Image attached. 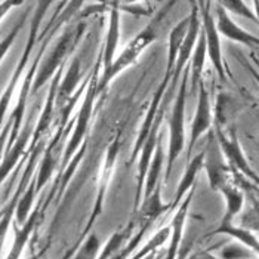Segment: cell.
<instances>
[{"label":"cell","instance_id":"obj_1","mask_svg":"<svg viewBox=\"0 0 259 259\" xmlns=\"http://www.w3.org/2000/svg\"><path fill=\"white\" fill-rule=\"evenodd\" d=\"M175 5V2H169L167 5H164L163 9H160L157 12V15L153 18V21L144 28L141 30L140 33L137 34V37L132 40L126 48L124 51L119 55V58L114 60V64L108 73V76L105 77H100V84H98V94L102 95L105 94V89L108 88V84L111 83V80L114 79L117 74H120L123 70H126L131 64H134L135 61L140 58V55L142 54V51L150 45L153 43L154 40L159 37L160 27H161V22L166 18V15L169 14L170 8Z\"/></svg>","mask_w":259,"mask_h":259},{"label":"cell","instance_id":"obj_2","mask_svg":"<svg viewBox=\"0 0 259 259\" xmlns=\"http://www.w3.org/2000/svg\"><path fill=\"white\" fill-rule=\"evenodd\" d=\"M126 121L127 117H123L117 123V129L114 131L111 141L108 142V147H107V156H105V161L102 164V170H101V178H100V187H98V194H97V200H95V206L92 209V213H91V218L88 221L84 230L81 231L79 240L76 241L74 247L68 249V252L64 255L62 259H68L73 256V253L80 247V244L84 241V239L92 233V228H94V224L97 218L101 215L102 212V207H104V199H105V193H107V188H108V182L111 180V175H113V170H114V163L117 159V154L120 151V147L123 144V132H124V127H126Z\"/></svg>","mask_w":259,"mask_h":259},{"label":"cell","instance_id":"obj_3","mask_svg":"<svg viewBox=\"0 0 259 259\" xmlns=\"http://www.w3.org/2000/svg\"><path fill=\"white\" fill-rule=\"evenodd\" d=\"M190 79V67L185 68L182 79H181V88L177 92V98L172 107V114L169 119V150H167V169L164 181L169 180L174 164L185 145V102H187V86Z\"/></svg>","mask_w":259,"mask_h":259},{"label":"cell","instance_id":"obj_4","mask_svg":"<svg viewBox=\"0 0 259 259\" xmlns=\"http://www.w3.org/2000/svg\"><path fill=\"white\" fill-rule=\"evenodd\" d=\"M102 64V52L100 55V60L97 61L91 76H89V83H88V91H86V97L84 101L81 104V108L79 111V116H77V121H76V126H74V132H73V137L67 145V150H65V154H64V164L68 163V160L73 157V154L77 151V148L80 147L81 141L84 140V135L88 132V127H89V121L92 119V114H94V102L95 98L100 97L98 94V84H100V77H98V73H100V67Z\"/></svg>","mask_w":259,"mask_h":259},{"label":"cell","instance_id":"obj_5","mask_svg":"<svg viewBox=\"0 0 259 259\" xmlns=\"http://www.w3.org/2000/svg\"><path fill=\"white\" fill-rule=\"evenodd\" d=\"M86 25L83 22H80L76 28H71L68 31H65L61 39L57 41V45L54 46V49L51 51V54L46 57L45 62L41 64L39 73L34 79V84L31 86V94H36L40 88L54 76V73L58 70L64 58L71 52V49L74 48V45L80 40V37L84 33Z\"/></svg>","mask_w":259,"mask_h":259},{"label":"cell","instance_id":"obj_6","mask_svg":"<svg viewBox=\"0 0 259 259\" xmlns=\"http://www.w3.org/2000/svg\"><path fill=\"white\" fill-rule=\"evenodd\" d=\"M203 167L206 169V175L209 185L213 191H220L230 184V166L225 160V156L221 150L215 131H209L207 142L204 145V161Z\"/></svg>","mask_w":259,"mask_h":259},{"label":"cell","instance_id":"obj_7","mask_svg":"<svg viewBox=\"0 0 259 259\" xmlns=\"http://www.w3.org/2000/svg\"><path fill=\"white\" fill-rule=\"evenodd\" d=\"M213 3H199L200 12H201V31L206 37L207 46V57L212 61V65L215 67V71L218 74L221 81H225L228 70L225 68L224 58H222V49H221L220 31L217 28V21L212 14Z\"/></svg>","mask_w":259,"mask_h":259},{"label":"cell","instance_id":"obj_8","mask_svg":"<svg viewBox=\"0 0 259 259\" xmlns=\"http://www.w3.org/2000/svg\"><path fill=\"white\" fill-rule=\"evenodd\" d=\"M215 135L218 138L221 150H222V153L225 156V160H227L231 172H236V174H240L241 177H246L252 184L259 187V177L256 175V172L250 167L249 161L244 157L236 135L234 134L227 135L224 132V129L220 127V126L215 127Z\"/></svg>","mask_w":259,"mask_h":259},{"label":"cell","instance_id":"obj_9","mask_svg":"<svg viewBox=\"0 0 259 259\" xmlns=\"http://www.w3.org/2000/svg\"><path fill=\"white\" fill-rule=\"evenodd\" d=\"M212 126V105H210V95L201 81L199 86V101H197V110L194 114V120L191 124V134L188 141V157L187 160H191V151L196 145V142L200 140L203 134L210 131Z\"/></svg>","mask_w":259,"mask_h":259},{"label":"cell","instance_id":"obj_10","mask_svg":"<svg viewBox=\"0 0 259 259\" xmlns=\"http://www.w3.org/2000/svg\"><path fill=\"white\" fill-rule=\"evenodd\" d=\"M215 6H217V28L224 37L241 43V45L249 46V48L259 46L258 36L250 34L249 31L239 27L234 21L230 18V15L227 14V11L221 6L220 3H217Z\"/></svg>","mask_w":259,"mask_h":259},{"label":"cell","instance_id":"obj_11","mask_svg":"<svg viewBox=\"0 0 259 259\" xmlns=\"http://www.w3.org/2000/svg\"><path fill=\"white\" fill-rule=\"evenodd\" d=\"M164 212H172L170 204H164L161 200V184L157 185V188L154 190V193L144 199V203L138 207V210L135 212V218L134 222L138 224L141 227L144 225H153L156 221L159 220L160 215H163Z\"/></svg>","mask_w":259,"mask_h":259},{"label":"cell","instance_id":"obj_12","mask_svg":"<svg viewBox=\"0 0 259 259\" xmlns=\"http://www.w3.org/2000/svg\"><path fill=\"white\" fill-rule=\"evenodd\" d=\"M107 5V3H105ZM108 8V6H107ZM120 39V14L114 8L110 11V24H108V31L105 36V43L102 46V76H108L113 64H114V55L117 51V45Z\"/></svg>","mask_w":259,"mask_h":259},{"label":"cell","instance_id":"obj_13","mask_svg":"<svg viewBox=\"0 0 259 259\" xmlns=\"http://www.w3.org/2000/svg\"><path fill=\"white\" fill-rule=\"evenodd\" d=\"M43 215V210L41 209H36L30 218L27 220V222L24 225H20L15 222L14 224V231H15V239H14V243H12V247L9 250V255L6 259H21V255L28 243V240L31 239V234L34 233L37 224L40 222V218Z\"/></svg>","mask_w":259,"mask_h":259},{"label":"cell","instance_id":"obj_14","mask_svg":"<svg viewBox=\"0 0 259 259\" xmlns=\"http://www.w3.org/2000/svg\"><path fill=\"white\" fill-rule=\"evenodd\" d=\"M203 161H204V150L200 151L194 159L188 161L187 170H185V174H184V177L181 180L180 185H178V190L175 193L174 201L170 203L172 210H175L177 207H180L181 203L184 201L185 194L196 187V180H197V175H199V172L201 170V167H203Z\"/></svg>","mask_w":259,"mask_h":259},{"label":"cell","instance_id":"obj_15","mask_svg":"<svg viewBox=\"0 0 259 259\" xmlns=\"http://www.w3.org/2000/svg\"><path fill=\"white\" fill-rule=\"evenodd\" d=\"M217 234H224L239 241L247 249H250L252 252H255L259 258V239L255 236V233L237 227L234 224H220L212 233H209V236H217Z\"/></svg>","mask_w":259,"mask_h":259},{"label":"cell","instance_id":"obj_16","mask_svg":"<svg viewBox=\"0 0 259 259\" xmlns=\"http://www.w3.org/2000/svg\"><path fill=\"white\" fill-rule=\"evenodd\" d=\"M221 194L225 199V213L221 220V224H233L236 217H239L240 212L244 206V193L240 187H234L228 184L221 190Z\"/></svg>","mask_w":259,"mask_h":259},{"label":"cell","instance_id":"obj_17","mask_svg":"<svg viewBox=\"0 0 259 259\" xmlns=\"http://www.w3.org/2000/svg\"><path fill=\"white\" fill-rule=\"evenodd\" d=\"M163 163H164V151H163V134H160L159 142L154 151V156L151 160L148 174H147V180H145V187H144V199L150 197L154 190L157 188L160 184V174L163 169Z\"/></svg>","mask_w":259,"mask_h":259},{"label":"cell","instance_id":"obj_18","mask_svg":"<svg viewBox=\"0 0 259 259\" xmlns=\"http://www.w3.org/2000/svg\"><path fill=\"white\" fill-rule=\"evenodd\" d=\"M206 55H207V46H206V37L204 33L200 30L199 39L196 43L194 52L191 55V62H190V74H191V88L196 91L199 89L201 80V74H203V67H204V61H206Z\"/></svg>","mask_w":259,"mask_h":259},{"label":"cell","instance_id":"obj_19","mask_svg":"<svg viewBox=\"0 0 259 259\" xmlns=\"http://www.w3.org/2000/svg\"><path fill=\"white\" fill-rule=\"evenodd\" d=\"M30 135H31V129H24V132L18 137V140L12 145V148L8 150L6 157L0 164V182L9 175V172L14 169V166L20 161L21 156L25 153V147L28 144Z\"/></svg>","mask_w":259,"mask_h":259},{"label":"cell","instance_id":"obj_20","mask_svg":"<svg viewBox=\"0 0 259 259\" xmlns=\"http://www.w3.org/2000/svg\"><path fill=\"white\" fill-rule=\"evenodd\" d=\"M80 76H81V65H80L79 58H74V61L71 62L67 74L64 80L60 83L58 88V94H57V102L58 104H65L67 101H70L73 98V91L79 83Z\"/></svg>","mask_w":259,"mask_h":259},{"label":"cell","instance_id":"obj_21","mask_svg":"<svg viewBox=\"0 0 259 259\" xmlns=\"http://www.w3.org/2000/svg\"><path fill=\"white\" fill-rule=\"evenodd\" d=\"M249 197H250V204L240 215L239 227L253 233V231H259V200L253 196L252 191H249Z\"/></svg>","mask_w":259,"mask_h":259},{"label":"cell","instance_id":"obj_22","mask_svg":"<svg viewBox=\"0 0 259 259\" xmlns=\"http://www.w3.org/2000/svg\"><path fill=\"white\" fill-rule=\"evenodd\" d=\"M36 182L33 181L25 194L18 200V204H17V210H15V215H17V224L18 225H24L27 220L30 218V210H31V206H33V200H34V196H36Z\"/></svg>","mask_w":259,"mask_h":259},{"label":"cell","instance_id":"obj_23","mask_svg":"<svg viewBox=\"0 0 259 259\" xmlns=\"http://www.w3.org/2000/svg\"><path fill=\"white\" fill-rule=\"evenodd\" d=\"M218 256L221 259H258V255L255 252H252L236 240L228 244H224Z\"/></svg>","mask_w":259,"mask_h":259},{"label":"cell","instance_id":"obj_24","mask_svg":"<svg viewBox=\"0 0 259 259\" xmlns=\"http://www.w3.org/2000/svg\"><path fill=\"white\" fill-rule=\"evenodd\" d=\"M101 249V240L97 236V233H91L84 241L80 244V247L76 250V255L73 259H98V253Z\"/></svg>","mask_w":259,"mask_h":259},{"label":"cell","instance_id":"obj_25","mask_svg":"<svg viewBox=\"0 0 259 259\" xmlns=\"http://www.w3.org/2000/svg\"><path fill=\"white\" fill-rule=\"evenodd\" d=\"M108 8H114L116 11H124L127 14L137 17H147L153 14L151 3H126V2H111L107 3Z\"/></svg>","mask_w":259,"mask_h":259},{"label":"cell","instance_id":"obj_26","mask_svg":"<svg viewBox=\"0 0 259 259\" xmlns=\"http://www.w3.org/2000/svg\"><path fill=\"white\" fill-rule=\"evenodd\" d=\"M150 230V225H144V227H141L140 231L131 239V241L120 250L119 253H116L114 256L111 259H129L134 253H135V250H137V247L141 244V241L144 239V236L147 234V231Z\"/></svg>","mask_w":259,"mask_h":259},{"label":"cell","instance_id":"obj_27","mask_svg":"<svg viewBox=\"0 0 259 259\" xmlns=\"http://www.w3.org/2000/svg\"><path fill=\"white\" fill-rule=\"evenodd\" d=\"M220 5L225 9V11H230V12H233V14H236V15H240V17H244V18H247V20L259 22L256 14H255L253 11H250V9L247 8V5L243 3V2L230 0V2H221Z\"/></svg>","mask_w":259,"mask_h":259},{"label":"cell","instance_id":"obj_28","mask_svg":"<svg viewBox=\"0 0 259 259\" xmlns=\"http://www.w3.org/2000/svg\"><path fill=\"white\" fill-rule=\"evenodd\" d=\"M21 27H22V21H20V24L5 37V39L0 41V61L3 60V57L6 55V52L9 51V48L12 46V43H14V40H15V37L18 36V33H20Z\"/></svg>","mask_w":259,"mask_h":259},{"label":"cell","instance_id":"obj_29","mask_svg":"<svg viewBox=\"0 0 259 259\" xmlns=\"http://www.w3.org/2000/svg\"><path fill=\"white\" fill-rule=\"evenodd\" d=\"M187 259H221L220 256H215L209 249L207 250H200V252H196L193 255H190Z\"/></svg>","mask_w":259,"mask_h":259},{"label":"cell","instance_id":"obj_30","mask_svg":"<svg viewBox=\"0 0 259 259\" xmlns=\"http://www.w3.org/2000/svg\"><path fill=\"white\" fill-rule=\"evenodd\" d=\"M17 3H12V2H6V3H2L0 5V18L9 11V8H12V6H15Z\"/></svg>","mask_w":259,"mask_h":259},{"label":"cell","instance_id":"obj_31","mask_svg":"<svg viewBox=\"0 0 259 259\" xmlns=\"http://www.w3.org/2000/svg\"><path fill=\"white\" fill-rule=\"evenodd\" d=\"M249 71L252 73V76H253L255 79L258 80V83H259V73H258V71H256L255 68H252V67H249Z\"/></svg>","mask_w":259,"mask_h":259},{"label":"cell","instance_id":"obj_32","mask_svg":"<svg viewBox=\"0 0 259 259\" xmlns=\"http://www.w3.org/2000/svg\"><path fill=\"white\" fill-rule=\"evenodd\" d=\"M255 12H256V17H258V20H259V2H255Z\"/></svg>","mask_w":259,"mask_h":259},{"label":"cell","instance_id":"obj_33","mask_svg":"<svg viewBox=\"0 0 259 259\" xmlns=\"http://www.w3.org/2000/svg\"><path fill=\"white\" fill-rule=\"evenodd\" d=\"M40 256H41V253L40 255H34V256H30V258L27 259H40Z\"/></svg>","mask_w":259,"mask_h":259},{"label":"cell","instance_id":"obj_34","mask_svg":"<svg viewBox=\"0 0 259 259\" xmlns=\"http://www.w3.org/2000/svg\"><path fill=\"white\" fill-rule=\"evenodd\" d=\"M256 191H258V193H259V188H258V190H256Z\"/></svg>","mask_w":259,"mask_h":259},{"label":"cell","instance_id":"obj_35","mask_svg":"<svg viewBox=\"0 0 259 259\" xmlns=\"http://www.w3.org/2000/svg\"><path fill=\"white\" fill-rule=\"evenodd\" d=\"M0 124H2V123H0Z\"/></svg>","mask_w":259,"mask_h":259}]
</instances>
